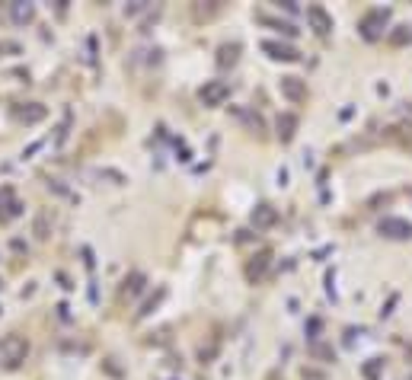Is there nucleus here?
Returning a JSON list of instances; mask_svg holds the SVG:
<instances>
[{"label":"nucleus","instance_id":"1","mask_svg":"<svg viewBox=\"0 0 412 380\" xmlns=\"http://www.w3.org/2000/svg\"><path fill=\"white\" fill-rule=\"evenodd\" d=\"M390 16H393V10L390 7L367 10V13L358 20L361 38H365V42H377V38H383V32H387V26H390Z\"/></svg>","mask_w":412,"mask_h":380},{"label":"nucleus","instance_id":"2","mask_svg":"<svg viewBox=\"0 0 412 380\" xmlns=\"http://www.w3.org/2000/svg\"><path fill=\"white\" fill-rule=\"evenodd\" d=\"M26 355H29V342H26V335L10 333V335H3V339H0V361H3V367L16 371V367L26 361Z\"/></svg>","mask_w":412,"mask_h":380},{"label":"nucleus","instance_id":"3","mask_svg":"<svg viewBox=\"0 0 412 380\" xmlns=\"http://www.w3.org/2000/svg\"><path fill=\"white\" fill-rule=\"evenodd\" d=\"M227 96H230V86H227L224 80H205V86L198 90V99H202V106H208V109L224 106Z\"/></svg>","mask_w":412,"mask_h":380},{"label":"nucleus","instance_id":"4","mask_svg":"<svg viewBox=\"0 0 412 380\" xmlns=\"http://www.w3.org/2000/svg\"><path fill=\"white\" fill-rule=\"evenodd\" d=\"M263 52L269 54L272 61H285V64H294L300 61V52L291 45V42H278V38H265L263 42Z\"/></svg>","mask_w":412,"mask_h":380},{"label":"nucleus","instance_id":"5","mask_svg":"<svg viewBox=\"0 0 412 380\" xmlns=\"http://www.w3.org/2000/svg\"><path fill=\"white\" fill-rule=\"evenodd\" d=\"M377 234L387 236V240H409L412 236V221H406V218H381Z\"/></svg>","mask_w":412,"mask_h":380},{"label":"nucleus","instance_id":"6","mask_svg":"<svg viewBox=\"0 0 412 380\" xmlns=\"http://www.w3.org/2000/svg\"><path fill=\"white\" fill-rule=\"evenodd\" d=\"M20 214H23V202L16 198L13 185H0V224L13 221Z\"/></svg>","mask_w":412,"mask_h":380},{"label":"nucleus","instance_id":"7","mask_svg":"<svg viewBox=\"0 0 412 380\" xmlns=\"http://www.w3.org/2000/svg\"><path fill=\"white\" fill-rule=\"evenodd\" d=\"M307 23L316 36H330L332 32V16L326 13V7H320V3H310L307 7Z\"/></svg>","mask_w":412,"mask_h":380},{"label":"nucleus","instance_id":"8","mask_svg":"<svg viewBox=\"0 0 412 380\" xmlns=\"http://www.w3.org/2000/svg\"><path fill=\"white\" fill-rule=\"evenodd\" d=\"M249 224H253L256 230H269L278 224V211L269 205V202H259V205L253 208V214H249Z\"/></svg>","mask_w":412,"mask_h":380},{"label":"nucleus","instance_id":"9","mask_svg":"<svg viewBox=\"0 0 412 380\" xmlns=\"http://www.w3.org/2000/svg\"><path fill=\"white\" fill-rule=\"evenodd\" d=\"M13 115L20 119L23 125H36V122H42L48 115V109L42 106V102H16L13 106Z\"/></svg>","mask_w":412,"mask_h":380},{"label":"nucleus","instance_id":"10","mask_svg":"<svg viewBox=\"0 0 412 380\" xmlns=\"http://www.w3.org/2000/svg\"><path fill=\"white\" fill-rule=\"evenodd\" d=\"M10 20H13L16 26H29L32 20H36V3H29V0H16V3H10Z\"/></svg>","mask_w":412,"mask_h":380},{"label":"nucleus","instance_id":"11","mask_svg":"<svg viewBox=\"0 0 412 380\" xmlns=\"http://www.w3.org/2000/svg\"><path fill=\"white\" fill-rule=\"evenodd\" d=\"M281 93H285V99H291V102H304V99H307V86H304L300 77H281Z\"/></svg>","mask_w":412,"mask_h":380},{"label":"nucleus","instance_id":"12","mask_svg":"<svg viewBox=\"0 0 412 380\" xmlns=\"http://www.w3.org/2000/svg\"><path fill=\"white\" fill-rule=\"evenodd\" d=\"M269 262H272V252L269 250L256 252V256L249 259V266H247V278H249V282H259V278L265 275V268H269Z\"/></svg>","mask_w":412,"mask_h":380},{"label":"nucleus","instance_id":"13","mask_svg":"<svg viewBox=\"0 0 412 380\" xmlns=\"http://www.w3.org/2000/svg\"><path fill=\"white\" fill-rule=\"evenodd\" d=\"M294 131H297V115H294V112H281V115H278V141H281V144H291Z\"/></svg>","mask_w":412,"mask_h":380},{"label":"nucleus","instance_id":"14","mask_svg":"<svg viewBox=\"0 0 412 380\" xmlns=\"http://www.w3.org/2000/svg\"><path fill=\"white\" fill-rule=\"evenodd\" d=\"M218 68H233V64L240 61V42H224V45L218 48Z\"/></svg>","mask_w":412,"mask_h":380},{"label":"nucleus","instance_id":"15","mask_svg":"<svg viewBox=\"0 0 412 380\" xmlns=\"http://www.w3.org/2000/svg\"><path fill=\"white\" fill-rule=\"evenodd\" d=\"M256 23L272 26V29H278L281 36H288V38L297 36V26H294V23H288V20H275V16H269V13H256Z\"/></svg>","mask_w":412,"mask_h":380},{"label":"nucleus","instance_id":"16","mask_svg":"<svg viewBox=\"0 0 412 380\" xmlns=\"http://www.w3.org/2000/svg\"><path fill=\"white\" fill-rule=\"evenodd\" d=\"M144 282H147V278H144L141 272H131L125 278V288H122V294H125V297H138L144 291Z\"/></svg>","mask_w":412,"mask_h":380},{"label":"nucleus","instance_id":"17","mask_svg":"<svg viewBox=\"0 0 412 380\" xmlns=\"http://www.w3.org/2000/svg\"><path fill=\"white\" fill-rule=\"evenodd\" d=\"M381 371H383V358H367L365 367H361L365 380H381Z\"/></svg>","mask_w":412,"mask_h":380},{"label":"nucleus","instance_id":"18","mask_svg":"<svg viewBox=\"0 0 412 380\" xmlns=\"http://www.w3.org/2000/svg\"><path fill=\"white\" fill-rule=\"evenodd\" d=\"M412 42V26H397L390 32V45H409Z\"/></svg>","mask_w":412,"mask_h":380},{"label":"nucleus","instance_id":"19","mask_svg":"<svg viewBox=\"0 0 412 380\" xmlns=\"http://www.w3.org/2000/svg\"><path fill=\"white\" fill-rule=\"evenodd\" d=\"M310 355L320 358V361H336L332 349H330V345H323V342H314V345H310Z\"/></svg>","mask_w":412,"mask_h":380},{"label":"nucleus","instance_id":"20","mask_svg":"<svg viewBox=\"0 0 412 380\" xmlns=\"http://www.w3.org/2000/svg\"><path fill=\"white\" fill-rule=\"evenodd\" d=\"M10 54H23V45L13 42V38H3L0 42V58H10Z\"/></svg>","mask_w":412,"mask_h":380},{"label":"nucleus","instance_id":"21","mask_svg":"<svg viewBox=\"0 0 412 380\" xmlns=\"http://www.w3.org/2000/svg\"><path fill=\"white\" fill-rule=\"evenodd\" d=\"M320 329H323V319L320 317H310L307 319V339H310V345L320 342Z\"/></svg>","mask_w":412,"mask_h":380},{"label":"nucleus","instance_id":"22","mask_svg":"<svg viewBox=\"0 0 412 380\" xmlns=\"http://www.w3.org/2000/svg\"><path fill=\"white\" fill-rule=\"evenodd\" d=\"M163 297H166V288H157V294L150 297L147 304H144V307H141V310H138V317H147V313H150V310H154V307H157V304H160V301H163Z\"/></svg>","mask_w":412,"mask_h":380},{"label":"nucleus","instance_id":"23","mask_svg":"<svg viewBox=\"0 0 412 380\" xmlns=\"http://www.w3.org/2000/svg\"><path fill=\"white\" fill-rule=\"evenodd\" d=\"M36 236L38 240H45L48 236V214H38L36 218Z\"/></svg>","mask_w":412,"mask_h":380},{"label":"nucleus","instance_id":"24","mask_svg":"<svg viewBox=\"0 0 412 380\" xmlns=\"http://www.w3.org/2000/svg\"><path fill=\"white\" fill-rule=\"evenodd\" d=\"M278 7H285L288 13H297V3H294V0H281V3H278Z\"/></svg>","mask_w":412,"mask_h":380},{"label":"nucleus","instance_id":"25","mask_svg":"<svg viewBox=\"0 0 412 380\" xmlns=\"http://www.w3.org/2000/svg\"><path fill=\"white\" fill-rule=\"evenodd\" d=\"M406 361L412 365V339H409V345H406Z\"/></svg>","mask_w":412,"mask_h":380}]
</instances>
